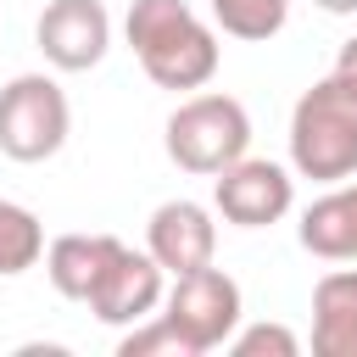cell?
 Returning <instances> with one entry per match:
<instances>
[{"label": "cell", "instance_id": "1", "mask_svg": "<svg viewBox=\"0 0 357 357\" xmlns=\"http://www.w3.org/2000/svg\"><path fill=\"white\" fill-rule=\"evenodd\" d=\"M123 33L156 89H206L218 73V33L184 0H134Z\"/></svg>", "mask_w": 357, "mask_h": 357}, {"label": "cell", "instance_id": "2", "mask_svg": "<svg viewBox=\"0 0 357 357\" xmlns=\"http://www.w3.org/2000/svg\"><path fill=\"white\" fill-rule=\"evenodd\" d=\"M290 167L301 178L340 184L357 173V78L324 73L290 112Z\"/></svg>", "mask_w": 357, "mask_h": 357}, {"label": "cell", "instance_id": "3", "mask_svg": "<svg viewBox=\"0 0 357 357\" xmlns=\"http://www.w3.org/2000/svg\"><path fill=\"white\" fill-rule=\"evenodd\" d=\"M245 151H251V117H245V106L234 95L201 89V95L173 106V117H167V156L184 173L212 178L229 162H240Z\"/></svg>", "mask_w": 357, "mask_h": 357}, {"label": "cell", "instance_id": "4", "mask_svg": "<svg viewBox=\"0 0 357 357\" xmlns=\"http://www.w3.org/2000/svg\"><path fill=\"white\" fill-rule=\"evenodd\" d=\"M73 134V106L50 73H17L0 89V151L11 162H50Z\"/></svg>", "mask_w": 357, "mask_h": 357}, {"label": "cell", "instance_id": "5", "mask_svg": "<svg viewBox=\"0 0 357 357\" xmlns=\"http://www.w3.org/2000/svg\"><path fill=\"white\" fill-rule=\"evenodd\" d=\"M240 312H245L240 284H234L223 268H212V262L195 268V273H178L173 290L162 296V318L195 346V357L229 346V335L240 329Z\"/></svg>", "mask_w": 357, "mask_h": 357}, {"label": "cell", "instance_id": "6", "mask_svg": "<svg viewBox=\"0 0 357 357\" xmlns=\"http://www.w3.org/2000/svg\"><path fill=\"white\" fill-rule=\"evenodd\" d=\"M167 296V273L151 251H134V245H112L95 290H89V312L112 329H128V324H145Z\"/></svg>", "mask_w": 357, "mask_h": 357}, {"label": "cell", "instance_id": "7", "mask_svg": "<svg viewBox=\"0 0 357 357\" xmlns=\"http://www.w3.org/2000/svg\"><path fill=\"white\" fill-rule=\"evenodd\" d=\"M212 206L234 223V229H268L279 223L290 206H296V178L279 167V162H262V156H240L229 162L223 173H212Z\"/></svg>", "mask_w": 357, "mask_h": 357}, {"label": "cell", "instance_id": "8", "mask_svg": "<svg viewBox=\"0 0 357 357\" xmlns=\"http://www.w3.org/2000/svg\"><path fill=\"white\" fill-rule=\"evenodd\" d=\"M33 45L56 73H89L112 50V17L100 0H50L33 22Z\"/></svg>", "mask_w": 357, "mask_h": 357}, {"label": "cell", "instance_id": "9", "mask_svg": "<svg viewBox=\"0 0 357 357\" xmlns=\"http://www.w3.org/2000/svg\"><path fill=\"white\" fill-rule=\"evenodd\" d=\"M145 251L162 262V273H195V268H206L212 262V251H218V223H212V212L201 206V201H162L156 212H151V223H145Z\"/></svg>", "mask_w": 357, "mask_h": 357}, {"label": "cell", "instance_id": "10", "mask_svg": "<svg viewBox=\"0 0 357 357\" xmlns=\"http://www.w3.org/2000/svg\"><path fill=\"white\" fill-rule=\"evenodd\" d=\"M312 351L357 357V268H335L312 284Z\"/></svg>", "mask_w": 357, "mask_h": 357}, {"label": "cell", "instance_id": "11", "mask_svg": "<svg viewBox=\"0 0 357 357\" xmlns=\"http://www.w3.org/2000/svg\"><path fill=\"white\" fill-rule=\"evenodd\" d=\"M301 245L324 262H357V184H340L329 195H318L301 212Z\"/></svg>", "mask_w": 357, "mask_h": 357}, {"label": "cell", "instance_id": "12", "mask_svg": "<svg viewBox=\"0 0 357 357\" xmlns=\"http://www.w3.org/2000/svg\"><path fill=\"white\" fill-rule=\"evenodd\" d=\"M112 245H117V234H56V240L45 245V273H50L56 296L89 301V290H95Z\"/></svg>", "mask_w": 357, "mask_h": 357}, {"label": "cell", "instance_id": "13", "mask_svg": "<svg viewBox=\"0 0 357 357\" xmlns=\"http://www.w3.org/2000/svg\"><path fill=\"white\" fill-rule=\"evenodd\" d=\"M39 257H45V223L28 206H17V201L0 195V279L28 273Z\"/></svg>", "mask_w": 357, "mask_h": 357}, {"label": "cell", "instance_id": "14", "mask_svg": "<svg viewBox=\"0 0 357 357\" xmlns=\"http://www.w3.org/2000/svg\"><path fill=\"white\" fill-rule=\"evenodd\" d=\"M206 6H212V22L229 39H251V45L273 39L290 17V0H206Z\"/></svg>", "mask_w": 357, "mask_h": 357}, {"label": "cell", "instance_id": "15", "mask_svg": "<svg viewBox=\"0 0 357 357\" xmlns=\"http://www.w3.org/2000/svg\"><path fill=\"white\" fill-rule=\"evenodd\" d=\"M117 357H195V346H190L162 312H151L145 324H128V329H123Z\"/></svg>", "mask_w": 357, "mask_h": 357}, {"label": "cell", "instance_id": "16", "mask_svg": "<svg viewBox=\"0 0 357 357\" xmlns=\"http://www.w3.org/2000/svg\"><path fill=\"white\" fill-rule=\"evenodd\" d=\"M234 357H296L301 340L284 329V324H251V329H234L229 335Z\"/></svg>", "mask_w": 357, "mask_h": 357}, {"label": "cell", "instance_id": "17", "mask_svg": "<svg viewBox=\"0 0 357 357\" xmlns=\"http://www.w3.org/2000/svg\"><path fill=\"white\" fill-rule=\"evenodd\" d=\"M335 73H346V78H357V33L340 45V56H335Z\"/></svg>", "mask_w": 357, "mask_h": 357}, {"label": "cell", "instance_id": "18", "mask_svg": "<svg viewBox=\"0 0 357 357\" xmlns=\"http://www.w3.org/2000/svg\"><path fill=\"white\" fill-rule=\"evenodd\" d=\"M318 11H329V17H357V0H312Z\"/></svg>", "mask_w": 357, "mask_h": 357}]
</instances>
